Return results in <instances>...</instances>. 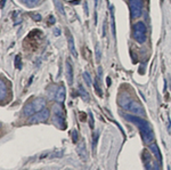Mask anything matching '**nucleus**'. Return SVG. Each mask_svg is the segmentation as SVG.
<instances>
[{"label": "nucleus", "instance_id": "1", "mask_svg": "<svg viewBox=\"0 0 171 170\" xmlns=\"http://www.w3.org/2000/svg\"><path fill=\"white\" fill-rule=\"evenodd\" d=\"M123 117H125V119H127V120L132 122V124H135L136 126L139 128V130H140V135H142V138H143V140H144V143L149 144L152 140H153L154 135H153L151 126H149V124H148L147 121L142 119V118L136 117V115H131V114H125Z\"/></svg>", "mask_w": 171, "mask_h": 170}, {"label": "nucleus", "instance_id": "2", "mask_svg": "<svg viewBox=\"0 0 171 170\" xmlns=\"http://www.w3.org/2000/svg\"><path fill=\"white\" fill-rule=\"evenodd\" d=\"M46 106V100H43L42 97H37L36 100H33L32 102H30L29 104H27L23 109V113L27 117H31L34 113L42 111Z\"/></svg>", "mask_w": 171, "mask_h": 170}, {"label": "nucleus", "instance_id": "3", "mask_svg": "<svg viewBox=\"0 0 171 170\" xmlns=\"http://www.w3.org/2000/svg\"><path fill=\"white\" fill-rule=\"evenodd\" d=\"M147 38L146 25L143 22H138L134 25V39L138 43H144Z\"/></svg>", "mask_w": 171, "mask_h": 170}, {"label": "nucleus", "instance_id": "4", "mask_svg": "<svg viewBox=\"0 0 171 170\" xmlns=\"http://www.w3.org/2000/svg\"><path fill=\"white\" fill-rule=\"evenodd\" d=\"M54 121L61 129L65 128V113L61 105L54 106Z\"/></svg>", "mask_w": 171, "mask_h": 170}, {"label": "nucleus", "instance_id": "5", "mask_svg": "<svg viewBox=\"0 0 171 170\" xmlns=\"http://www.w3.org/2000/svg\"><path fill=\"white\" fill-rule=\"evenodd\" d=\"M50 112L46 109H43L42 111H39L34 113L33 115H31L29 122L30 124H41V122H46L49 119Z\"/></svg>", "mask_w": 171, "mask_h": 170}, {"label": "nucleus", "instance_id": "6", "mask_svg": "<svg viewBox=\"0 0 171 170\" xmlns=\"http://www.w3.org/2000/svg\"><path fill=\"white\" fill-rule=\"evenodd\" d=\"M129 6H130V12L131 16L134 18H137L142 15L143 13V1L142 0H129Z\"/></svg>", "mask_w": 171, "mask_h": 170}, {"label": "nucleus", "instance_id": "7", "mask_svg": "<svg viewBox=\"0 0 171 170\" xmlns=\"http://www.w3.org/2000/svg\"><path fill=\"white\" fill-rule=\"evenodd\" d=\"M125 109L128 111H130V112L134 114H140V115H144L145 114L143 107L140 106V104H138L137 102H132V100H130V103L127 105Z\"/></svg>", "mask_w": 171, "mask_h": 170}, {"label": "nucleus", "instance_id": "8", "mask_svg": "<svg viewBox=\"0 0 171 170\" xmlns=\"http://www.w3.org/2000/svg\"><path fill=\"white\" fill-rule=\"evenodd\" d=\"M65 96H66V90L64 87H59L58 89H57L56 91V95H55V97H56V100L58 102L59 104H62L64 100H65Z\"/></svg>", "mask_w": 171, "mask_h": 170}, {"label": "nucleus", "instance_id": "9", "mask_svg": "<svg viewBox=\"0 0 171 170\" xmlns=\"http://www.w3.org/2000/svg\"><path fill=\"white\" fill-rule=\"evenodd\" d=\"M149 150H151L152 153L154 154V157L156 158V160H158L159 162H161L162 157H161V153H160V148H159L158 144H156V143H152L151 145H149Z\"/></svg>", "mask_w": 171, "mask_h": 170}, {"label": "nucleus", "instance_id": "10", "mask_svg": "<svg viewBox=\"0 0 171 170\" xmlns=\"http://www.w3.org/2000/svg\"><path fill=\"white\" fill-rule=\"evenodd\" d=\"M67 41H69V49L71 51V54L74 57H78V53H76V46H74V40H73L72 34L70 33V32H67Z\"/></svg>", "mask_w": 171, "mask_h": 170}, {"label": "nucleus", "instance_id": "11", "mask_svg": "<svg viewBox=\"0 0 171 170\" xmlns=\"http://www.w3.org/2000/svg\"><path fill=\"white\" fill-rule=\"evenodd\" d=\"M66 78H67V82L69 85H72L73 82V70H72V65L69 61L66 62Z\"/></svg>", "mask_w": 171, "mask_h": 170}, {"label": "nucleus", "instance_id": "12", "mask_svg": "<svg viewBox=\"0 0 171 170\" xmlns=\"http://www.w3.org/2000/svg\"><path fill=\"white\" fill-rule=\"evenodd\" d=\"M0 96H1V100H3L6 97V86H5V82L3 80L0 81Z\"/></svg>", "mask_w": 171, "mask_h": 170}, {"label": "nucleus", "instance_id": "13", "mask_svg": "<svg viewBox=\"0 0 171 170\" xmlns=\"http://www.w3.org/2000/svg\"><path fill=\"white\" fill-rule=\"evenodd\" d=\"M23 1L27 7H33L40 2V0H23Z\"/></svg>", "mask_w": 171, "mask_h": 170}, {"label": "nucleus", "instance_id": "14", "mask_svg": "<svg viewBox=\"0 0 171 170\" xmlns=\"http://www.w3.org/2000/svg\"><path fill=\"white\" fill-rule=\"evenodd\" d=\"M83 79L88 86H91V79H90V74L88 72H83Z\"/></svg>", "mask_w": 171, "mask_h": 170}, {"label": "nucleus", "instance_id": "15", "mask_svg": "<svg viewBox=\"0 0 171 170\" xmlns=\"http://www.w3.org/2000/svg\"><path fill=\"white\" fill-rule=\"evenodd\" d=\"M78 152H79L80 157H83V154H85L86 150H85V143H81V145H80L79 147H78Z\"/></svg>", "mask_w": 171, "mask_h": 170}, {"label": "nucleus", "instance_id": "16", "mask_svg": "<svg viewBox=\"0 0 171 170\" xmlns=\"http://www.w3.org/2000/svg\"><path fill=\"white\" fill-rule=\"evenodd\" d=\"M79 94L83 97V98H85V100L86 98H88V94H87V91H85V89H83L82 86L79 87Z\"/></svg>", "mask_w": 171, "mask_h": 170}, {"label": "nucleus", "instance_id": "17", "mask_svg": "<svg viewBox=\"0 0 171 170\" xmlns=\"http://www.w3.org/2000/svg\"><path fill=\"white\" fill-rule=\"evenodd\" d=\"M55 3H56V6H57V9L61 12V14L62 15H64V9H63V5L61 2H58V0H55Z\"/></svg>", "mask_w": 171, "mask_h": 170}, {"label": "nucleus", "instance_id": "18", "mask_svg": "<svg viewBox=\"0 0 171 170\" xmlns=\"http://www.w3.org/2000/svg\"><path fill=\"white\" fill-rule=\"evenodd\" d=\"M95 90L97 91V94H98L99 96H102V90H100V88H99L98 81H95Z\"/></svg>", "mask_w": 171, "mask_h": 170}, {"label": "nucleus", "instance_id": "19", "mask_svg": "<svg viewBox=\"0 0 171 170\" xmlns=\"http://www.w3.org/2000/svg\"><path fill=\"white\" fill-rule=\"evenodd\" d=\"M31 17H32L34 21H41V15H39V14H32Z\"/></svg>", "mask_w": 171, "mask_h": 170}, {"label": "nucleus", "instance_id": "20", "mask_svg": "<svg viewBox=\"0 0 171 170\" xmlns=\"http://www.w3.org/2000/svg\"><path fill=\"white\" fill-rule=\"evenodd\" d=\"M20 58H21L20 56H16V66L18 67V69H21V66H20Z\"/></svg>", "mask_w": 171, "mask_h": 170}, {"label": "nucleus", "instance_id": "21", "mask_svg": "<svg viewBox=\"0 0 171 170\" xmlns=\"http://www.w3.org/2000/svg\"><path fill=\"white\" fill-rule=\"evenodd\" d=\"M90 127L94 128V119H92V115L90 114Z\"/></svg>", "mask_w": 171, "mask_h": 170}, {"label": "nucleus", "instance_id": "22", "mask_svg": "<svg viewBox=\"0 0 171 170\" xmlns=\"http://www.w3.org/2000/svg\"><path fill=\"white\" fill-rule=\"evenodd\" d=\"M73 142L76 143V131H73Z\"/></svg>", "mask_w": 171, "mask_h": 170}, {"label": "nucleus", "instance_id": "23", "mask_svg": "<svg viewBox=\"0 0 171 170\" xmlns=\"http://www.w3.org/2000/svg\"><path fill=\"white\" fill-rule=\"evenodd\" d=\"M49 22H51V23H55V18H54V17L51 16V17L49 18Z\"/></svg>", "mask_w": 171, "mask_h": 170}]
</instances>
